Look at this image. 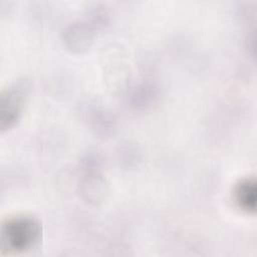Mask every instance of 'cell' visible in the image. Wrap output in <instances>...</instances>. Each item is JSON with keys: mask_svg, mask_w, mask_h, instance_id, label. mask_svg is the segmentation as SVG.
<instances>
[{"mask_svg": "<svg viewBox=\"0 0 257 257\" xmlns=\"http://www.w3.org/2000/svg\"><path fill=\"white\" fill-rule=\"evenodd\" d=\"M233 199L239 209L247 213H254L257 199L255 179L243 178L239 180L233 189Z\"/></svg>", "mask_w": 257, "mask_h": 257, "instance_id": "cell-3", "label": "cell"}, {"mask_svg": "<svg viewBox=\"0 0 257 257\" xmlns=\"http://www.w3.org/2000/svg\"><path fill=\"white\" fill-rule=\"evenodd\" d=\"M27 91L28 86L23 81L10 85L2 91L0 102V127L2 131L11 127L19 119Z\"/></svg>", "mask_w": 257, "mask_h": 257, "instance_id": "cell-2", "label": "cell"}, {"mask_svg": "<svg viewBox=\"0 0 257 257\" xmlns=\"http://www.w3.org/2000/svg\"><path fill=\"white\" fill-rule=\"evenodd\" d=\"M39 220L28 215H17L2 222L0 250L2 254H16L33 249L41 240Z\"/></svg>", "mask_w": 257, "mask_h": 257, "instance_id": "cell-1", "label": "cell"}]
</instances>
